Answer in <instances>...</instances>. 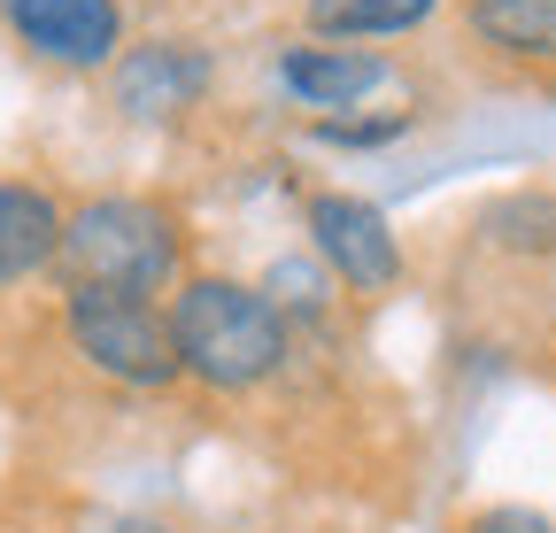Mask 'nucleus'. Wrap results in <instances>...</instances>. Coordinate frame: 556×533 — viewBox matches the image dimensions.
Instances as JSON below:
<instances>
[{
  "label": "nucleus",
  "instance_id": "obj_1",
  "mask_svg": "<svg viewBox=\"0 0 556 533\" xmlns=\"http://www.w3.org/2000/svg\"><path fill=\"white\" fill-rule=\"evenodd\" d=\"M170 341H178V371H193L217 394H240L287 364V317L270 309V294L240 279H186L170 302Z\"/></svg>",
  "mask_w": 556,
  "mask_h": 533
},
{
  "label": "nucleus",
  "instance_id": "obj_2",
  "mask_svg": "<svg viewBox=\"0 0 556 533\" xmlns=\"http://www.w3.org/2000/svg\"><path fill=\"white\" fill-rule=\"evenodd\" d=\"M62 279L70 287H101V294H148L178 271V225L163 202H139V193H101V202L62 217Z\"/></svg>",
  "mask_w": 556,
  "mask_h": 533
},
{
  "label": "nucleus",
  "instance_id": "obj_3",
  "mask_svg": "<svg viewBox=\"0 0 556 533\" xmlns=\"http://www.w3.org/2000/svg\"><path fill=\"white\" fill-rule=\"evenodd\" d=\"M70 341L78 356L124 386H170L178 379V341L170 317L148 294H101V287H70Z\"/></svg>",
  "mask_w": 556,
  "mask_h": 533
},
{
  "label": "nucleus",
  "instance_id": "obj_4",
  "mask_svg": "<svg viewBox=\"0 0 556 533\" xmlns=\"http://www.w3.org/2000/svg\"><path fill=\"white\" fill-rule=\"evenodd\" d=\"M9 31L62 71H109L124 54V9L116 0H0Z\"/></svg>",
  "mask_w": 556,
  "mask_h": 533
},
{
  "label": "nucleus",
  "instance_id": "obj_5",
  "mask_svg": "<svg viewBox=\"0 0 556 533\" xmlns=\"http://www.w3.org/2000/svg\"><path fill=\"white\" fill-rule=\"evenodd\" d=\"M309 240H317V255L356 294H387L402 279V240H394V225H387L379 202H356V193H317V202H309Z\"/></svg>",
  "mask_w": 556,
  "mask_h": 533
},
{
  "label": "nucleus",
  "instance_id": "obj_6",
  "mask_svg": "<svg viewBox=\"0 0 556 533\" xmlns=\"http://www.w3.org/2000/svg\"><path fill=\"white\" fill-rule=\"evenodd\" d=\"M109 93L131 124H170L208 93V54L193 39H139L109 62Z\"/></svg>",
  "mask_w": 556,
  "mask_h": 533
},
{
  "label": "nucleus",
  "instance_id": "obj_7",
  "mask_svg": "<svg viewBox=\"0 0 556 533\" xmlns=\"http://www.w3.org/2000/svg\"><path fill=\"white\" fill-rule=\"evenodd\" d=\"M278 86H287L302 109H356L364 93L387 86V62L371 47H287Z\"/></svg>",
  "mask_w": 556,
  "mask_h": 533
},
{
  "label": "nucleus",
  "instance_id": "obj_8",
  "mask_svg": "<svg viewBox=\"0 0 556 533\" xmlns=\"http://www.w3.org/2000/svg\"><path fill=\"white\" fill-rule=\"evenodd\" d=\"M54 248H62V210H54V193L0 178V287L47 271Z\"/></svg>",
  "mask_w": 556,
  "mask_h": 533
},
{
  "label": "nucleus",
  "instance_id": "obj_9",
  "mask_svg": "<svg viewBox=\"0 0 556 533\" xmlns=\"http://www.w3.org/2000/svg\"><path fill=\"white\" fill-rule=\"evenodd\" d=\"M464 16L510 62H556V0H464Z\"/></svg>",
  "mask_w": 556,
  "mask_h": 533
},
{
  "label": "nucleus",
  "instance_id": "obj_10",
  "mask_svg": "<svg viewBox=\"0 0 556 533\" xmlns=\"http://www.w3.org/2000/svg\"><path fill=\"white\" fill-rule=\"evenodd\" d=\"M441 0H309V31L317 39H387L417 31Z\"/></svg>",
  "mask_w": 556,
  "mask_h": 533
},
{
  "label": "nucleus",
  "instance_id": "obj_11",
  "mask_svg": "<svg viewBox=\"0 0 556 533\" xmlns=\"http://www.w3.org/2000/svg\"><path fill=\"white\" fill-rule=\"evenodd\" d=\"M486 240L518 248V255H548L556 248V193H510L486 210Z\"/></svg>",
  "mask_w": 556,
  "mask_h": 533
},
{
  "label": "nucleus",
  "instance_id": "obj_12",
  "mask_svg": "<svg viewBox=\"0 0 556 533\" xmlns=\"http://www.w3.org/2000/svg\"><path fill=\"white\" fill-rule=\"evenodd\" d=\"M325 131V140H340V148H379V140H394V131H402V116H379V124H317Z\"/></svg>",
  "mask_w": 556,
  "mask_h": 533
},
{
  "label": "nucleus",
  "instance_id": "obj_13",
  "mask_svg": "<svg viewBox=\"0 0 556 533\" xmlns=\"http://www.w3.org/2000/svg\"><path fill=\"white\" fill-rule=\"evenodd\" d=\"M471 533H556L541 510H518V503H503V510H486V518H471Z\"/></svg>",
  "mask_w": 556,
  "mask_h": 533
},
{
  "label": "nucleus",
  "instance_id": "obj_14",
  "mask_svg": "<svg viewBox=\"0 0 556 533\" xmlns=\"http://www.w3.org/2000/svg\"><path fill=\"white\" fill-rule=\"evenodd\" d=\"M270 294L294 302V309H317V279L302 271V263H278V271H270ZM278 302H270V309H278Z\"/></svg>",
  "mask_w": 556,
  "mask_h": 533
}]
</instances>
